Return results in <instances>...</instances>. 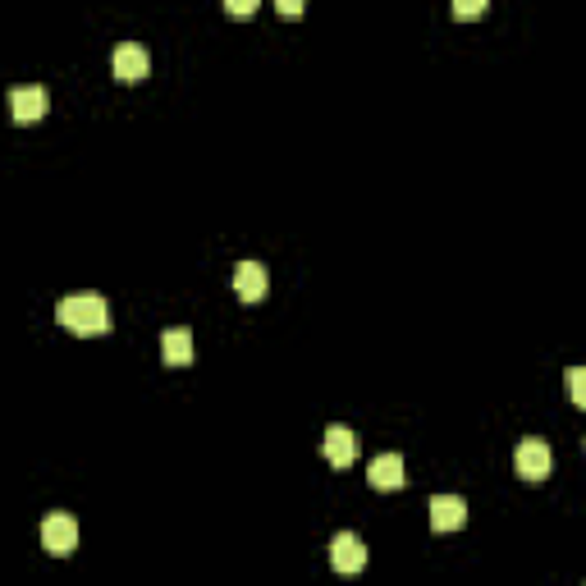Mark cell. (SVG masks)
I'll return each instance as SVG.
<instances>
[{
  "label": "cell",
  "mask_w": 586,
  "mask_h": 586,
  "mask_svg": "<svg viewBox=\"0 0 586 586\" xmlns=\"http://www.w3.org/2000/svg\"><path fill=\"white\" fill-rule=\"evenodd\" d=\"M568 394L577 408H586V367H568Z\"/></svg>",
  "instance_id": "12"
},
{
  "label": "cell",
  "mask_w": 586,
  "mask_h": 586,
  "mask_svg": "<svg viewBox=\"0 0 586 586\" xmlns=\"http://www.w3.org/2000/svg\"><path fill=\"white\" fill-rule=\"evenodd\" d=\"M486 5H490V0H454V14H458V19H481V14H486Z\"/></svg>",
  "instance_id": "13"
},
{
  "label": "cell",
  "mask_w": 586,
  "mask_h": 586,
  "mask_svg": "<svg viewBox=\"0 0 586 586\" xmlns=\"http://www.w3.org/2000/svg\"><path fill=\"white\" fill-rule=\"evenodd\" d=\"M275 5H280V14H284V19H298V14L307 10V0H275Z\"/></svg>",
  "instance_id": "15"
},
{
  "label": "cell",
  "mask_w": 586,
  "mask_h": 586,
  "mask_svg": "<svg viewBox=\"0 0 586 586\" xmlns=\"http://www.w3.org/2000/svg\"><path fill=\"white\" fill-rule=\"evenodd\" d=\"M467 522V504L458 495H435L431 500V527L435 532H458Z\"/></svg>",
  "instance_id": "8"
},
{
  "label": "cell",
  "mask_w": 586,
  "mask_h": 586,
  "mask_svg": "<svg viewBox=\"0 0 586 586\" xmlns=\"http://www.w3.org/2000/svg\"><path fill=\"white\" fill-rule=\"evenodd\" d=\"M161 358L170 362V367H188L193 362V330L184 326H170L161 335Z\"/></svg>",
  "instance_id": "11"
},
{
  "label": "cell",
  "mask_w": 586,
  "mask_h": 586,
  "mask_svg": "<svg viewBox=\"0 0 586 586\" xmlns=\"http://www.w3.org/2000/svg\"><path fill=\"white\" fill-rule=\"evenodd\" d=\"M367 481H371L376 490H399L403 481H408V472H403V458H399V454H380V458H371Z\"/></svg>",
  "instance_id": "9"
},
{
  "label": "cell",
  "mask_w": 586,
  "mask_h": 586,
  "mask_svg": "<svg viewBox=\"0 0 586 586\" xmlns=\"http://www.w3.org/2000/svg\"><path fill=\"white\" fill-rule=\"evenodd\" d=\"M234 19H248V14H257V0H220Z\"/></svg>",
  "instance_id": "14"
},
{
  "label": "cell",
  "mask_w": 586,
  "mask_h": 586,
  "mask_svg": "<svg viewBox=\"0 0 586 586\" xmlns=\"http://www.w3.org/2000/svg\"><path fill=\"white\" fill-rule=\"evenodd\" d=\"M42 545H46V554H55V559L74 554V550H78V522L69 518V513H46V522H42Z\"/></svg>",
  "instance_id": "3"
},
{
  "label": "cell",
  "mask_w": 586,
  "mask_h": 586,
  "mask_svg": "<svg viewBox=\"0 0 586 586\" xmlns=\"http://www.w3.org/2000/svg\"><path fill=\"white\" fill-rule=\"evenodd\" d=\"M51 110V92L46 87H14L10 92V115L19 124H37Z\"/></svg>",
  "instance_id": "6"
},
{
  "label": "cell",
  "mask_w": 586,
  "mask_h": 586,
  "mask_svg": "<svg viewBox=\"0 0 586 586\" xmlns=\"http://www.w3.org/2000/svg\"><path fill=\"white\" fill-rule=\"evenodd\" d=\"M110 69H115L120 83H142V78L152 74V55H147V46H138V42H120L115 55H110Z\"/></svg>",
  "instance_id": "4"
},
{
  "label": "cell",
  "mask_w": 586,
  "mask_h": 586,
  "mask_svg": "<svg viewBox=\"0 0 586 586\" xmlns=\"http://www.w3.org/2000/svg\"><path fill=\"white\" fill-rule=\"evenodd\" d=\"M55 321L65 330H74V335L92 339V335H106L110 330V307L101 293H69L65 303L55 307Z\"/></svg>",
  "instance_id": "1"
},
{
  "label": "cell",
  "mask_w": 586,
  "mask_h": 586,
  "mask_svg": "<svg viewBox=\"0 0 586 586\" xmlns=\"http://www.w3.org/2000/svg\"><path fill=\"white\" fill-rule=\"evenodd\" d=\"M330 568L344 573V577L362 573V568H367V545H362L353 532H339L335 541H330Z\"/></svg>",
  "instance_id": "5"
},
{
  "label": "cell",
  "mask_w": 586,
  "mask_h": 586,
  "mask_svg": "<svg viewBox=\"0 0 586 586\" xmlns=\"http://www.w3.org/2000/svg\"><path fill=\"white\" fill-rule=\"evenodd\" d=\"M321 454L330 458V467H353V458H358V440H353V431H348V426H330Z\"/></svg>",
  "instance_id": "10"
},
{
  "label": "cell",
  "mask_w": 586,
  "mask_h": 586,
  "mask_svg": "<svg viewBox=\"0 0 586 586\" xmlns=\"http://www.w3.org/2000/svg\"><path fill=\"white\" fill-rule=\"evenodd\" d=\"M513 467H518V477L522 481H545L550 477V467H554V454H550V445L545 440H522L518 449H513Z\"/></svg>",
  "instance_id": "2"
},
{
  "label": "cell",
  "mask_w": 586,
  "mask_h": 586,
  "mask_svg": "<svg viewBox=\"0 0 586 586\" xmlns=\"http://www.w3.org/2000/svg\"><path fill=\"white\" fill-rule=\"evenodd\" d=\"M266 289H271V275H266L261 261H239V266H234V293H239L243 303H261Z\"/></svg>",
  "instance_id": "7"
}]
</instances>
